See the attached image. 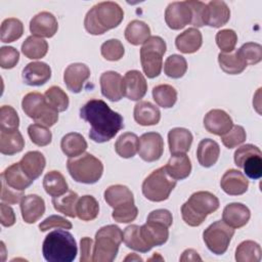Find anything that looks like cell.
<instances>
[{"label":"cell","mask_w":262,"mask_h":262,"mask_svg":"<svg viewBox=\"0 0 262 262\" xmlns=\"http://www.w3.org/2000/svg\"><path fill=\"white\" fill-rule=\"evenodd\" d=\"M80 118L90 125L89 137L97 143L113 139L124 128L123 117L101 99H90L80 108Z\"/></svg>","instance_id":"cell-1"},{"label":"cell","mask_w":262,"mask_h":262,"mask_svg":"<svg viewBox=\"0 0 262 262\" xmlns=\"http://www.w3.org/2000/svg\"><path fill=\"white\" fill-rule=\"evenodd\" d=\"M124 18L121 6L113 1H103L92 6L85 15L84 27L91 35H102L117 28Z\"/></svg>","instance_id":"cell-2"},{"label":"cell","mask_w":262,"mask_h":262,"mask_svg":"<svg viewBox=\"0 0 262 262\" xmlns=\"http://www.w3.org/2000/svg\"><path fill=\"white\" fill-rule=\"evenodd\" d=\"M42 253L48 262H72L78 254L77 243L68 230L56 229L49 232L44 238Z\"/></svg>","instance_id":"cell-3"},{"label":"cell","mask_w":262,"mask_h":262,"mask_svg":"<svg viewBox=\"0 0 262 262\" xmlns=\"http://www.w3.org/2000/svg\"><path fill=\"white\" fill-rule=\"evenodd\" d=\"M219 205L218 198L210 191L193 192L181 206L182 219L189 226H200L209 214L218 210Z\"/></svg>","instance_id":"cell-4"},{"label":"cell","mask_w":262,"mask_h":262,"mask_svg":"<svg viewBox=\"0 0 262 262\" xmlns=\"http://www.w3.org/2000/svg\"><path fill=\"white\" fill-rule=\"evenodd\" d=\"M123 242V231L115 224L100 227L95 233L93 262H112L116 259Z\"/></svg>","instance_id":"cell-5"},{"label":"cell","mask_w":262,"mask_h":262,"mask_svg":"<svg viewBox=\"0 0 262 262\" xmlns=\"http://www.w3.org/2000/svg\"><path fill=\"white\" fill-rule=\"evenodd\" d=\"M67 168L75 181L84 184L96 183L103 173L101 161L89 152H84L76 158H69Z\"/></svg>","instance_id":"cell-6"},{"label":"cell","mask_w":262,"mask_h":262,"mask_svg":"<svg viewBox=\"0 0 262 262\" xmlns=\"http://www.w3.org/2000/svg\"><path fill=\"white\" fill-rule=\"evenodd\" d=\"M21 107L25 114L36 124L49 128L58 121V112L51 107L45 96L39 92L26 94L21 100Z\"/></svg>","instance_id":"cell-7"},{"label":"cell","mask_w":262,"mask_h":262,"mask_svg":"<svg viewBox=\"0 0 262 262\" xmlns=\"http://www.w3.org/2000/svg\"><path fill=\"white\" fill-rule=\"evenodd\" d=\"M167 45L163 38L150 36L140 48V62L145 76L149 79L158 77L163 68V56Z\"/></svg>","instance_id":"cell-8"},{"label":"cell","mask_w":262,"mask_h":262,"mask_svg":"<svg viewBox=\"0 0 262 262\" xmlns=\"http://www.w3.org/2000/svg\"><path fill=\"white\" fill-rule=\"evenodd\" d=\"M176 186V180L173 179L161 167L152 171L142 182V193L150 202H164L169 199L170 193Z\"/></svg>","instance_id":"cell-9"},{"label":"cell","mask_w":262,"mask_h":262,"mask_svg":"<svg viewBox=\"0 0 262 262\" xmlns=\"http://www.w3.org/2000/svg\"><path fill=\"white\" fill-rule=\"evenodd\" d=\"M234 234V228L227 225L223 220L210 224L203 232V239L207 248L215 255L224 254Z\"/></svg>","instance_id":"cell-10"},{"label":"cell","mask_w":262,"mask_h":262,"mask_svg":"<svg viewBox=\"0 0 262 262\" xmlns=\"http://www.w3.org/2000/svg\"><path fill=\"white\" fill-rule=\"evenodd\" d=\"M164 152V140L158 132H146L139 137L138 155L144 162H156Z\"/></svg>","instance_id":"cell-11"},{"label":"cell","mask_w":262,"mask_h":262,"mask_svg":"<svg viewBox=\"0 0 262 262\" xmlns=\"http://www.w3.org/2000/svg\"><path fill=\"white\" fill-rule=\"evenodd\" d=\"M191 9L187 1L169 3L165 10V21L172 30H180L191 23Z\"/></svg>","instance_id":"cell-12"},{"label":"cell","mask_w":262,"mask_h":262,"mask_svg":"<svg viewBox=\"0 0 262 262\" xmlns=\"http://www.w3.org/2000/svg\"><path fill=\"white\" fill-rule=\"evenodd\" d=\"M101 94L108 100L116 102L124 96L123 77L115 71H106L99 78Z\"/></svg>","instance_id":"cell-13"},{"label":"cell","mask_w":262,"mask_h":262,"mask_svg":"<svg viewBox=\"0 0 262 262\" xmlns=\"http://www.w3.org/2000/svg\"><path fill=\"white\" fill-rule=\"evenodd\" d=\"M58 30V23L55 16L48 11L37 13L30 21V32L39 38H51Z\"/></svg>","instance_id":"cell-14"},{"label":"cell","mask_w":262,"mask_h":262,"mask_svg":"<svg viewBox=\"0 0 262 262\" xmlns=\"http://www.w3.org/2000/svg\"><path fill=\"white\" fill-rule=\"evenodd\" d=\"M90 77V69L82 62L71 63L63 73V81L67 88L73 93H80L84 83Z\"/></svg>","instance_id":"cell-15"},{"label":"cell","mask_w":262,"mask_h":262,"mask_svg":"<svg viewBox=\"0 0 262 262\" xmlns=\"http://www.w3.org/2000/svg\"><path fill=\"white\" fill-rule=\"evenodd\" d=\"M124 96L133 101H138L146 94L147 83L144 76L137 70L128 71L124 78Z\"/></svg>","instance_id":"cell-16"},{"label":"cell","mask_w":262,"mask_h":262,"mask_svg":"<svg viewBox=\"0 0 262 262\" xmlns=\"http://www.w3.org/2000/svg\"><path fill=\"white\" fill-rule=\"evenodd\" d=\"M232 126V119L223 110L214 108L205 115L204 127L209 133L222 136L227 133Z\"/></svg>","instance_id":"cell-17"},{"label":"cell","mask_w":262,"mask_h":262,"mask_svg":"<svg viewBox=\"0 0 262 262\" xmlns=\"http://www.w3.org/2000/svg\"><path fill=\"white\" fill-rule=\"evenodd\" d=\"M21 217L26 223L37 222L45 213V202L38 194L24 195L20 201Z\"/></svg>","instance_id":"cell-18"},{"label":"cell","mask_w":262,"mask_h":262,"mask_svg":"<svg viewBox=\"0 0 262 262\" xmlns=\"http://www.w3.org/2000/svg\"><path fill=\"white\" fill-rule=\"evenodd\" d=\"M140 235L148 247H159L168 241L169 227L159 222L146 221L140 226Z\"/></svg>","instance_id":"cell-19"},{"label":"cell","mask_w":262,"mask_h":262,"mask_svg":"<svg viewBox=\"0 0 262 262\" xmlns=\"http://www.w3.org/2000/svg\"><path fill=\"white\" fill-rule=\"evenodd\" d=\"M220 186L229 195H241L248 190L249 180L241 171L229 169L223 174L220 180Z\"/></svg>","instance_id":"cell-20"},{"label":"cell","mask_w":262,"mask_h":262,"mask_svg":"<svg viewBox=\"0 0 262 262\" xmlns=\"http://www.w3.org/2000/svg\"><path fill=\"white\" fill-rule=\"evenodd\" d=\"M21 76L27 85L41 86L51 78V69L46 62L33 61L24 68Z\"/></svg>","instance_id":"cell-21"},{"label":"cell","mask_w":262,"mask_h":262,"mask_svg":"<svg viewBox=\"0 0 262 262\" xmlns=\"http://www.w3.org/2000/svg\"><path fill=\"white\" fill-rule=\"evenodd\" d=\"M250 218V209L242 203H230L223 209L222 220L234 229L245 226Z\"/></svg>","instance_id":"cell-22"},{"label":"cell","mask_w":262,"mask_h":262,"mask_svg":"<svg viewBox=\"0 0 262 262\" xmlns=\"http://www.w3.org/2000/svg\"><path fill=\"white\" fill-rule=\"evenodd\" d=\"M230 18V9L224 1L213 0L207 3L205 26L221 28Z\"/></svg>","instance_id":"cell-23"},{"label":"cell","mask_w":262,"mask_h":262,"mask_svg":"<svg viewBox=\"0 0 262 262\" xmlns=\"http://www.w3.org/2000/svg\"><path fill=\"white\" fill-rule=\"evenodd\" d=\"M193 136L191 132L182 127H176L169 131L168 133V143L169 149L172 155L186 154L191 146Z\"/></svg>","instance_id":"cell-24"},{"label":"cell","mask_w":262,"mask_h":262,"mask_svg":"<svg viewBox=\"0 0 262 262\" xmlns=\"http://www.w3.org/2000/svg\"><path fill=\"white\" fill-rule=\"evenodd\" d=\"M18 163L25 174L32 180L40 177L46 166L44 155L38 150L28 151Z\"/></svg>","instance_id":"cell-25"},{"label":"cell","mask_w":262,"mask_h":262,"mask_svg":"<svg viewBox=\"0 0 262 262\" xmlns=\"http://www.w3.org/2000/svg\"><path fill=\"white\" fill-rule=\"evenodd\" d=\"M103 196L106 204L113 209L134 204V196L132 191L126 185L122 184L108 186L104 190Z\"/></svg>","instance_id":"cell-26"},{"label":"cell","mask_w":262,"mask_h":262,"mask_svg":"<svg viewBox=\"0 0 262 262\" xmlns=\"http://www.w3.org/2000/svg\"><path fill=\"white\" fill-rule=\"evenodd\" d=\"M1 180L9 187L18 191L26 190L34 182L21 170L19 163H14L7 167L1 174Z\"/></svg>","instance_id":"cell-27"},{"label":"cell","mask_w":262,"mask_h":262,"mask_svg":"<svg viewBox=\"0 0 262 262\" xmlns=\"http://www.w3.org/2000/svg\"><path fill=\"white\" fill-rule=\"evenodd\" d=\"M133 117L141 126H154L161 120V112L158 106L149 101H138L133 111Z\"/></svg>","instance_id":"cell-28"},{"label":"cell","mask_w":262,"mask_h":262,"mask_svg":"<svg viewBox=\"0 0 262 262\" xmlns=\"http://www.w3.org/2000/svg\"><path fill=\"white\" fill-rule=\"evenodd\" d=\"M203 44L202 33L196 28H188L175 39L176 48L185 54L196 52Z\"/></svg>","instance_id":"cell-29"},{"label":"cell","mask_w":262,"mask_h":262,"mask_svg":"<svg viewBox=\"0 0 262 262\" xmlns=\"http://www.w3.org/2000/svg\"><path fill=\"white\" fill-rule=\"evenodd\" d=\"M220 156L219 144L210 138H205L200 141L196 148V158L202 167L210 168L214 166Z\"/></svg>","instance_id":"cell-30"},{"label":"cell","mask_w":262,"mask_h":262,"mask_svg":"<svg viewBox=\"0 0 262 262\" xmlns=\"http://www.w3.org/2000/svg\"><path fill=\"white\" fill-rule=\"evenodd\" d=\"M164 167L167 173L176 181L187 178L191 172V162L186 154L172 155Z\"/></svg>","instance_id":"cell-31"},{"label":"cell","mask_w":262,"mask_h":262,"mask_svg":"<svg viewBox=\"0 0 262 262\" xmlns=\"http://www.w3.org/2000/svg\"><path fill=\"white\" fill-rule=\"evenodd\" d=\"M24 147L25 140L18 129L0 132V151L2 155L12 156L20 152Z\"/></svg>","instance_id":"cell-32"},{"label":"cell","mask_w":262,"mask_h":262,"mask_svg":"<svg viewBox=\"0 0 262 262\" xmlns=\"http://www.w3.org/2000/svg\"><path fill=\"white\" fill-rule=\"evenodd\" d=\"M218 62L220 69L228 75H238L243 73L248 66L238 49L229 53L220 52L218 54Z\"/></svg>","instance_id":"cell-33"},{"label":"cell","mask_w":262,"mask_h":262,"mask_svg":"<svg viewBox=\"0 0 262 262\" xmlns=\"http://www.w3.org/2000/svg\"><path fill=\"white\" fill-rule=\"evenodd\" d=\"M87 142L85 138L77 132H70L66 134L60 141L62 152L68 158H76L81 156L87 149Z\"/></svg>","instance_id":"cell-34"},{"label":"cell","mask_w":262,"mask_h":262,"mask_svg":"<svg viewBox=\"0 0 262 262\" xmlns=\"http://www.w3.org/2000/svg\"><path fill=\"white\" fill-rule=\"evenodd\" d=\"M43 187L47 194L52 198L60 196L69 191L68 182L59 171H49L43 179Z\"/></svg>","instance_id":"cell-35"},{"label":"cell","mask_w":262,"mask_h":262,"mask_svg":"<svg viewBox=\"0 0 262 262\" xmlns=\"http://www.w3.org/2000/svg\"><path fill=\"white\" fill-rule=\"evenodd\" d=\"M124 33L126 40L134 46L143 44L150 37V29L148 25L139 19L130 21Z\"/></svg>","instance_id":"cell-36"},{"label":"cell","mask_w":262,"mask_h":262,"mask_svg":"<svg viewBox=\"0 0 262 262\" xmlns=\"http://www.w3.org/2000/svg\"><path fill=\"white\" fill-rule=\"evenodd\" d=\"M138 136L132 132H125L117 139L115 143V150L121 158L130 159L138 152Z\"/></svg>","instance_id":"cell-37"},{"label":"cell","mask_w":262,"mask_h":262,"mask_svg":"<svg viewBox=\"0 0 262 262\" xmlns=\"http://www.w3.org/2000/svg\"><path fill=\"white\" fill-rule=\"evenodd\" d=\"M99 213V204L92 195L86 194L78 199L76 204V215L83 221L94 220Z\"/></svg>","instance_id":"cell-38"},{"label":"cell","mask_w":262,"mask_h":262,"mask_svg":"<svg viewBox=\"0 0 262 262\" xmlns=\"http://www.w3.org/2000/svg\"><path fill=\"white\" fill-rule=\"evenodd\" d=\"M48 43L43 38L29 36L21 44L23 54L30 59H40L47 54Z\"/></svg>","instance_id":"cell-39"},{"label":"cell","mask_w":262,"mask_h":262,"mask_svg":"<svg viewBox=\"0 0 262 262\" xmlns=\"http://www.w3.org/2000/svg\"><path fill=\"white\" fill-rule=\"evenodd\" d=\"M123 242L127 248L140 253H147L151 250V248L142 239L140 235V226L136 224H131L124 229Z\"/></svg>","instance_id":"cell-40"},{"label":"cell","mask_w":262,"mask_h":262,"mask_svg":"<svg viewBox=\"0 0 262 262\" xmlns=\"http://www.w3.org/2000/svg\"><path fill=\"white\" fill-rule=\"evenodd\" d=\"M261 247L254 241L242 242L235 250L237 262H259L261 260Z\"/></svg>","instance_id":"cell-41"},{"label":"cell","mask_w":262,"mask_h":262,"mask_svg":"<svg viewBox=\"0 0 262 262\" xmlns=\"http://www.w3.org/2000/svg\"><path fill=\"white\" fill-rule=\"evenodd\" d=\"M151 93L156 103L163 108H170L177 101L176 89L168 84H161L155 86Z\"/></svg>","instance_id":"cell-42"},{"label":"cell","mask_w":262,"mask_h":262,"mask_svg":"<svg viewBox=\"0 0 262 262\" xmlns=\"http://www.w3.org/2000/svg\"><path fill=\"white\" fill-rule=\"evenodd\" d=\"M0 39L3 43H11L18 40L24 34L23 23L15 17L5 18L1 24Z\"/></svg>","instance_id":"cell-43"},{"label":"cell","mask_w":262,"mask_h":262,"mask_svg":"<svg viewBox=\"0 0 262 262\" xmlns=\"http://www.w3.org/2000/svg\"><path fill=\"white\" fill-rule=\"evenodd\" d=\"M79 196L78 193L73 191V190H69L67 193L60 195V196H56V198H52V205L54 207V209L68 216L71 218H75L76 215V204L78 201Z\"/></svg>","instance_id":"cell-44"},{"label":"cell","mask_w":262,"mask_h":262,"mask_svg":"<svg viewBox=\"0 0 262 262\" xmlns=\"http://www.w3.org/2000/svg\"><path fill=\"white\" fill-rule=\"evenodd\" d=\"M187 71L186 59L179 54H172L167 57L164 63V73L172 79H179Z\"/></svg>","instance_id":"cell-45"},{"label":"cell","mask_w":262,"mask_h":262,"mask_svg":"<svg viewBox=\"0 0 262 262\" xmlns=\"http://www.w3.org/2000/svg\"><path fill=\"white\" fill-rule=\"evenodd\" d=\"M44 96L51 107H53L56 112H64L68 110L70 100L68 94L58 86L49 87Z\"/></svg>","instance_id":"cell-46"},{"label":"cell","mask_w":262,"mask_h":262,"mask_svg":"<svg viewBox=\"0 0 262 262\" xmlns=\"http://www.w3.org/2000/svg\"><path fill=\"white\" fill-rule=\"evenodd\" d=\"M28 134L31 141L38 146H46L52 140V133L48 127L40 124H31L28 127Z\"/></svg>","instance_id":"cell-47"},{"label":"cell","mask_w":262,"mask_h":262,"mask_svg":"<svg viewBox=\"0 0 262 262\" xmlns=\"http://www.w3.org/2000/svg\"><path fill=\"white\" fill-rule=\"evenodd\" d=\"M245 174L254 180L262 176V152H256L248 156L242 165Z\"/></svg>","instance_id":"cell-48"},{"label":"cell","mask_w":262,"mask_h":262,"mask_svg":"<svg viewBox=\"0 0 262 262\" xmlns=\"http://www.w3.org/2000/svg\"><path fill=\"white\" fill-rule=\"evenodd\" d=\"M100 53L106 60L117 61L124 56L125 49L120 40L110 39L102 43L100 47Z\"/></svg>","instance_id":"cell-49"},{"label":"cell","mask_w":262,"mask_h":262,"mask_svg":"<svg viewBox=\"0 0 262 262\" xmlns=\"http://www.w3.org/2000/svg\"><path fill=\"white\" fill-rule=\"evenodd\" d=\"M19 118L16 111L10 105H2L0 110V131L18 129Z\"/></svg>","instance_id":"cell-50"},{"label":"cell","mask_w":262,"mask_h":262,"mask_svg":"<svg viewBox=\"0 0 262 262\" xmlns=\"http://www.w3.org/2000/svg\"><path fill=\"white\" fill-rule=\"evenodd\" d=\"M216 44L220 48L222 53H229L234 50L236 42H237V35L231 29H223L217 32L216 34Z\"/></svg>","instance_id":"cell-51"},{"label":"cell","mask_w":262,"mask_h":262,"mask_svg":"<svg viewBox=\"0 0 262 262\" xmlns=\"http://www.w3.org/2000/svg\"><path fill=\"white\" fill-rule=\"evenodd\" d=\"M246 138H247L246 131H245L244 127L239 126V125L232 126V128L227 133H225L224 135L221 136L223 145L229 149L236 147L237 145L245 142Z\"/></svg>","instance_id":"cell-52"},{"label":"cell","mask_w":262,"mask_h":262,"mask_svg":"<svg viewBox=\"0 0 262 262\" xmlns=\"http://www.w3.org/2000/svg\"><path fill=\"white\" fill-rule=\"evenodd\" d=\"M247 64H257L262 60V46L255 42H248L238 49Z\"/></svg>","instance_id":"cell-53"},{"label":"cell","mask_w":262,"mask_h":262,"mask_svg":"<svg viewBox=\"0 0 262 262\" xmlns=\"http://www.w3.org/2000/svg\"><path fill=\"white\" fill-rule=\"evenodd\" d=\"M138 215V209L135 204L123 206L113 210L112 217L119 223H130L136 219Z\"/></svg>","instance_id":"cell-54"},{"label":"cell","mask_w":262,"mask_h":262,"mask_svg":"<svg viewBox=\"0 0 262 262\" xmlns=\"http://www.w3.org/2000/svg\"><path fill=\"white\" fill-rule=\"evenodd\" d=\"M187 4L191 9L192 17L190 24L193 26V28H201L205 26L207 4L198 0H188Z\"/></svg>","instance_id":"cell-55"},{"label":"cell","mask_w":262,"mask_h":262,"mask_svg":"<svg viewBox=\"0 0 262 262\" xmlns=\"http://www.w3.org/2000/svg\"><path fill=\"white\" fill-rule=\"evenodd\" d=\"M19 60V52L11 46H2L0 48V67L2 69H12Z\"/></svg>","instance_id":"cell-56"},{"label":"cell","mask_w":262,"mask_h":262,"mask_svg":"<svg viewBox=\"0 0 262 262\" xmlns=\"http://www.w3.org/2000/svg\"><path fill=\"white\" fill-rule=\"evenodd\" d=\"M73 227V224L71 221L67 220L66 218L59 216V215H51L44 219L39 224V229L41 231H46L51 228H62V229H71Z\"/></svg>","instance_id":"cell-57"},{"label":"cell","mask_w":262,"mask_h":262,"mask_svg":"<svg viewBox=\"0 0 262 262\" xmlns=\"http://www.w3.org/2000/svg\"><path fill=\"white\" fill-rule=\"evenodd\" d=\"M24 191L15 190L9 187L3 180H1V201L8 205H14L21 201L24 196Z\"/></svg>","instance_id":"cell-58"},{"label":"cell","mask_w":262,"mask_h":262,"mask_svg":"<svg viewBox=\"0 0 262 262\" xmlns=\"http://www.w3.org/2000/svg\"><path fill=\"white\" fill-rule=\"evenodd\" d=\"M256 152H261L260 148L254 144H244L242 146H239L235 151H234V156H233V159H234V164L238 167V168H242V165H243V162L244 160L252 155V154H256Z\"/></svg>","instance_id":"cell-59"},{"label":"cell","mask_w":262,"mask_h":262,"mask_svg":"<svg viewBox=\"0 0 262 262\" xmlns=\"http://www.w3.org/2000/svg\"><path fill=\"white\" fill-rule=\"evenodd\" d=\"M146 221H155V222H159L162 224H165L166 226L170 227L173 223V217L172 214L169 210L166 209H157L151 211L148 216Z\"/></svg>","instance_id":"cell-60"},{"label":"cell","mask_w":262,"mask_h":262,"mask_svg":"<svg viewBox=\"0 0 262 262\" xmlns=\"http://www.w3.org/2000/svg\"><path fill=\"white\" fill-rule=\"evenodd\" d=\"M80 250H81V256H80L81 262L93 261V241L90 237L84 236L81 238Z\"/></svg>","instance_id":"cell-61"},{"label":"cell","mask_w":262,"mask_h":262,"mask_svg":"<svg viewBox=\"0 0 262 262\" xmlns=\"http://www.w3.org/2000/svg\"><path fill=\"white\" fill-rule=\"evenodd\" d=\"M0 222L5 227H10L15 223V214L11 207L5 203L0 205Z\"/></svg>","instance_id":"cell-62"},{"label":"cell","mask_w":262,"mask_h":262,"mask_svg":"<svg viewBox=\"0 0 262 262\" xmlns=\"http://www.w3.org/2000/svg\"><path fill=\"white\" fill-rule=\"evenodd\" d=\"M180 261H202V258L199 256V253L193 249H187L182 253Z\"/></svg>","instance_id":"cell-63"},{"label":"cell","mask_w":262,"mask_h":262,"mask_svg":"<svg viewBox=\"0 0 262 262\" xmlns=\"http://www.w3.org/2000/svg\"><path fill=\"white\" fill-rule=\"evenodd\" d=\"M128 260H137V261H142V259L139 257V256H136V254H131L129 256H127L125 258V261H128Z\"/></svg>","instance_id":"cell-64"}]
</instances>
